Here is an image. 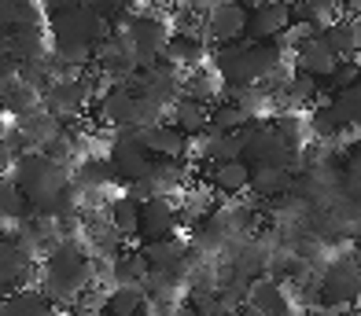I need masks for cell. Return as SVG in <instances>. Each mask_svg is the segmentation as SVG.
I'll return each instance as SVG.
<instances>
[{
	"instance_id": "obj_11",
	"label": "cell",
	"mask_w": 361,
	"mask_h": 316,
	"mask_svg": "<svg viewBox=\"0 0 361 316\" xmlns=\"http://www.w3.org/2000/svg\"><path fill=\"white\" fill-rule=\"evenodd\" d=\"M339 63H343V59H339V56L332 52V48L324 44L321 30H314V33H306V37L295 41V66H299V74H306V77L324 81V77L332 74Z\"/></svg>"
},
{
	"instance_id": "obj_7",
	"label": "cell",
	"mask_w": 361,
	"mask_h": 316,
	"mask_svg": "<svg viewBox=\"0 0 361 316\" xmlns=\"http://www.w3.org/2000/svg\"><path fill=\"white\" fill-rule=\"evenodd\" d=\"M295 158H299V147L276 125H262V122L247 125V144H243V162L247 165H281V170L295 173Z\"/></svg>"
},
{
	"instance_id": "obj_21",
	"label": "cell",
	"mask_w": 361,
	"mask_h": 316,
	"mask_svg": "<svg viewBox=\"0 0 361 316\" xmlns=\"http://www.w3.org/2000/svg\"><path fill=\"white\" fill-rule=\"evenodd\" d=\"M0 316H56V305L34 287L8 291L0 298Z\"/></svg>"
},
{
	"instance_id": "obj_3",
	"label": "cell",
	"mask_w": 361,
	"mask_h": 316,
	"mask_svg": "<svg viewBox=\"0 0 361 316\" xmlns=\"http://www.w3.org/2000/svg\"><path fill=\"white\" fill-rule=\"evenodd\" d=\"M218 81L228 89H258L273 74L288 70V48L281 41H233L214 48Z\"/></svg>"
},
{
	"instance_id": "obj_37",
	"label": "cell",
	"mask_w": 361,
	"mask_h": 316,
	"mask_svg": "<svg viewBox=\"0 0 361 316\" xmlns=\"http://www.w3.org/2000/svg\"><path fill=\"white\" fill-rule=\"evenodd\" d=\"M240 4L247 8V11H255V8H262V4H266V0H240Z\"/></svg>"
},
{
	"instance_id": "obj_14",
	"label": "cell",
	"mask_w": 361,
	"mask_h": 316,
	"mask_svg": "<svg viewBox=\"0 0 361 316\" xmlns=\"http://www.w3.org/2000/svg\"><path fill=\"white\" fill-rule=\"evenodd\" d=\"M133 132H137V140L144 144V151L152 158H185L188 155V137H185V132H177L166 118L152 122V125H140Z\"/></svg>"
},
{
	"instance_id": "obj_16",
	"label": "cell",
	"mask_w": 361,
	"mask_h": 316,
	"mask_svg": "<svg viewBox=\"0 0 361 316\" xmlns=\"http://www.w3.org/2000/svg\"><path fill=\"white\" fill-rule=\"evenodd\" d=\"M243 305L255 309L258 316H288L291 312V298H288V287L281 284V279L258 276V279H251Z\"/></svg>"
},
{
	"instance_id": "obj_4",
	"label": "cell",
	"mask_w": 361,
	"mask_h": 316,
	"mask_svg": "<svg viewBox=\"0 0 361 316\" xmlns=\"http://www.w3.org/2000/svg\"><path fill=\"white\" fill-rule=\"evenodd\" d=\"M92 284V265L74 243H59L41 258V294L52 305H74Z\"/></svg>"
},
{
	"instance_id": "obj_9",
	"label": "cell",
	"mask_w": 361,
	"mask_h": 316,
	"mask_svg": "<svg viewBox=\"0 0 361 316\" xmlns=\"http://www.w3.org/2000/svg\"><path fill=\"white\" fill-rule=\"evenodd\" d=\"M107 165L118 180H126V184H144L155 158L144 151V144L137 140L133 129H118V137H114L111 151H107Z\"/></svg>"
},
{
	"instance_id": "obj_35",
	"label": "cell",
	"mask_w": 361,
	"mask_h": 316,
	"mask_svg": "<svg viewBox=\"0 0 361 316\" xmlns=\"http://www.w3.org/2000/svg\"><path fill=\"white\" fill-rule=\"evenodd\" d=\"M81 4H89L96 15H104V19L114 26V19H122V15L129 11V4H133V0H81Z\"/></svg>"
},
{
	"instance_id": "obj_25",
	"label": "cell",
	"mask_w": 361,
	"mask_h": 316,
	"mask_svg": "<svg viewBox=\"0 0 361 316\" xmlns=\"http://www.w3.org/2000/svg\"><path fill=\"white\" fill-rule=\"evenodd\" d=\"M255 118L247 110H243L240 103H233V99H218V107H210V118H207V132L203 137H218V132H240L247 129Z\"/></svg>"
},
{
	"instance_id": "obj_40",
	"label": "cell",
	"mask_w": 361,
	"mask_h": 316,
	"mask_svg": "<svg viewBox=\"0 0 361 316\" xmlns=\"http://www.w3.org/2000/svg\"><path fill=\"white\" fill-rule=\"evenodd\" d=\"M137 316H155V312H152V309H140V312H137Z\"/></svg>"
},
{
	"instance_id": "obj_15",
	"label": "cell",
	"mask_w": 361,
	"mask_h": 316,
	"mask_svg": "<svg viewBox=\"0 0 361 316\" xmlns=\"http://www.w3.org/2000/svg\"><path fill=\"white\" fill-rule=\"evenodd\" d=\"M144 261H147V272H166V276H185L188 279V265L192 254L180 239H155V243H144Z\"/></svg>"
},
{
	"instance_id": "obj_5",
	"label": "cell",
	"mask_w": 361,
	"mask_h": 316,
	"mask_svg": "<svg viewBox=\"0 0 361 316\" xmlns=\"http://www.w3.org/2000/svg\"><path fill=\"white\" fill-rule=\"evenodd\" d=\"M118 30V37L126 44V52L129 59H133L137 66V74L140 70H152L155 63H162V56H166V44H170V26L159 19V15H147V11H126L122 15V26H114Z\"/></svg>"
},
{
	"instance_id": "obj_2",
	"label": "cell",
	"mask_w": 361,
	"mask_h": 316,
	"mask_svg": "<svg viewBox=\"0 0 361 316\" xmlns=\"http://www.w3.org/2000/svg\"><path fill=\"white\" fill-rule=\"evenodd\" d=\"M48 30V59L63 70H78V66L92 63V48L100 44L114 30L104 15H96L89 4H78L63 15H52L44 23Z\"/></svg>"
},
{
	"instance_id": "obj_34",
	"label": "cell",
	"mask_w": 361,
	"mask_h": 316,
	"mask_svg": "<svg viewBox=\"0 0 361 316\" xmlns=\"http://www.w3.org/2000/svg\"><path fill=\"white\" fill-rule=\"evenodd\" d=\"M324 81H328V89H332V96L343 92V89H350V85H357V81H361V63L357 59H343Z\"/></svg>"
},
{
	"instance_id": "obj_20",
	"label": "cell",
	"mask_w": 361,
	"mask_h": 316,
	"mask_svg": "<svg viewBox=\"0 0 361 316\" xmlns=\"http://www.w3.org/2000/svg\"><path fill=\"white\" fill-rule=\"evenodd\" d=\"M207 118H210V107L200 103V99H188V96H180L170 103L166 110V122L177 129V132H185V137H203L207 132Z\"/></svg>"
},
{
	"instance_id": "obj_41",
	"label": "cell",
	"mask_w": 361,
	"mask_h": 316,
	"mask_svg": "<svg viewBox=\"0 0 361 316\" xmlns=\"http://www.w3.org/2000/svg\"><path fill=\"white\" fill-rule=\"evenodd\" d=\"M0 239H4V217H0Z\"/></svg>"
},
{
	"instance_id": "obj_19",
	"label": "cell",
	"mask_w": 361,
	"mask_h": 316,
	"mask_svg": "<svg viewBox=\"0 0 361 316\" xmlns=\"http://www.w3.org/2000/svg\"><path fill=\"white\" fill-rule=\"evenodd\" d=\"M210 188L225 198H240L243 191H251V165L236 158V162H214L210 165Z\"/></svg>"
},
{
	"instance_id": "obj_8",
	"label": "cell",
	"mask_w": 361,
	"mask_h": 316,
	"mask_svg": "<svg viewBox=\"0 0 361 316\" xmlns=\"http://www.w3.org/2000/svg\"><path fill=\"white\" fill-rule=\"evenodd\" d=\"M89 99H92V77L67 74L48 81V89L41 92V110H48L56 122H71L85 110Z\"/></svg>"
},
{
	"instance_id": "obj_27",
	"label": "cell",
	"mask_w": 361,
	"mask_h": 316,
	"mask_svg": "<svg viewBox=\"0 0 361 316\" xmlns=\"http://www.w3.org/2000/svg\"><path fill=\"white\" fill-rule=\"evenodd\" d=\"M328 110H332V118L339 129H361V81L350 89L336 92L332 99H324Z\"/></svg>"
},
{
	"instance_id": "obj_12",
	"label": "cell",
	"mask_w": 361,
	"mask_h": 316,
	"mask_svg": "<svg viewBox=\"0 0 361 316\" xmlns=\"http://www.w3.org/2000/svg\"><path fill=\"white\" fill-rule=\"evenodd\" d=\"M291 23L295 19L288 0H266L262 8L247 11V41H281Z\"/></svg>"
},
{
	"instance_id": "obj_6",
	"label": "cell",
	"mask_w": 361,
	"mask_h": 316,
	"mask_svg": "<svg viewBox=\"0 0 361 316\" xmlns=\"http://www.w3.org/2000/svg\"><path fill=\"white\" fill-rule=\"evenodd\" d=\"M361 298V261L354 254H339L324 265L321 272V294L317 302H324L328 309L347 312L354 309V302Z\"/></svg>"
},
{
	"instance_id": "obj_13",
	"label": "cell",
	"mask_w": 361,
	"mask_h": 316,
	"mask_svg": "<svg viewBox=\"0 0 361 316\" xmlns=\"http://www.w3.org/2000/svg\"><path fill=\"white\" fill-rule=\"evenodd\" d=\"M177 232V206L170 203L166 195H152L140 203V228L137 236L144 243H155V239H173Z\"/></svg>"
},
{
	"instance_id": "obj_39",
	"label": "cell",
	"mask_w": 361,
	"mask_h": 316,
	"mask_svg": "<svg viewBox=\"0 0 361 316\" xmlns=\"http://www.w3.org/2000/svg\"><path fill=\"white\" fill-rule=\"evenodd\" d=\"M288 316H310V312H306V309H291Z\"/></svg>"
},
{
	"instance_id": "obj_38",
	"label": "cell",
	"mask_w": 361,
	"mask_h": 316,
	"mask_svg": "<svg viewBox=\"0 0 361 316\" xmlns=\"http://www.w3.org/2000/svg\"><path fill=\"white\" fill-rule=\"evenodd\" d=\"M233 316H258V312H255V309H247V305H243V309H236Z\"/></svg>"
},
{
	"instance_id": "obj_33",
	"label": "cell",
	"mask_w": 361,
	"mask_h": 316,
	"mask_svg": "<svg viewBox=\"0 0 361 316\" xmlns=\"http://www.w3.org/2000/svg\"><path fill=\"white\" fill-rule=\"evenodd\" d=\"M0 217H4V225L8 221H26L30 217V206H26V198H23V191L11 184V180H0Z\"/></svg>"
},
{
	"instance_id": "obj_28",
	"label": "cell",
	"mask_w": 361,
	"mask_h": 316,
	"mask_svg": "<svg viewBox=\"0 0 361 316\" xmlns=\"http://www.w3.org/2000/svg\"><path fill=\"white\" fill-rule=\"evenodd\" d=\"M111 279H114V287H144V279H147V261L140 251H129V254H118L111 265Z\"/></svg>"
},
{
	"instance_id": "obj_32",
	"label": "cell",
	"mask_w": 361,
	"mask_h": 316,
	"mask_svg": "<svg viewBox=\"0 0 361 316\" xmlns=\"http://www.w3.org/2000/svg\"><path fill=\"white\" fill-rule=\"evenodd\" d=\"M210 213H214V203H210V195L203 191V188H192L188 195H185V206H177V225H200V221H207Z\"/></svg>"
},
{
	"instance_id": "obj_10",
	"label": "cell",
	"mask_w": 361,
	"mask_h": 316,
	"mask_svg": "<svg viewBox=\"0 0 361 316\" xmlns=\"http://www.w3.org/2000/svg\"><path fill=\"white\" fill-rule=\"evenodd\" d=\"M247 33V8L240 0H210L207 19H203V37L210 44H233Z\"/></svg>"
},
{
	"instance_id": "obj_23",
	"label": "cell",
	"mask_w": 361,
	"mask_h": 316,
	"mask_svg": "<svg viewBox=\"0 0 361 316\" xmlns=\"http://www.w3.org/2000/svg\"><path fill=\"white\" fill-rule=\"evenodd\" d=\"M321 37L339 59H357V52H361V19H336L332 26L321 30Z\"/></svg>"
},
{
	"instance_id": "obj_31",
	"label": "cell",
	"mask_w": 361,
	"mask_h": 316,
	"mask_svg": "<svg viewBox=\"0 0 361 316\" xmlns=\"http://www.w3.org/2000/svg\"><path fill=\"white\" fill-rule=\"evenodd\" d=\"M140 309H147L144 287H114L104 298V316H137Z\"/></svg>"
},
{
	"instance_id": "obj_1",
	"label": "cell",
	"mask_w": 361,
	"mask_h": 316,
	"mask_svg": "<svg viewBox=\"0 0 361 316\" xmlns=\"http://www.w3.org/2000/svg\"><path fill=\"white\" fill-rule=\"evenodd\" d=\"M8 180L23 191L30 213L37 217H67L74 206V180L71 170L44 151H23L11 162Z\"/></svg>"
},
{
	"instance_id": "obj_24",
	"label": "cell",
	"mask_w": 361,
	"mask_h": 316,
	"mask_svg": "<svg viewBox=\"0 0 361 316\" xmlns=\"http://www.w3.org/2000/svg\"><path fill=\"white\" fill-rule=\"evenodd\" d=\"M26 26H44L37 0H0V33H15Z\"/></svg>"
},
{
	"instance_id": "obj_22",
	"label": "cell",
	"mask_w": 361,
	"mask_h": 316,
	"mask_svg": "<svg viewBox=\"0 0 361 316\" xmlns=\"http://www.w3.org/2000/svg\"><path fill=\"white\" fill-rule=\"evenodd\" d=\"M251 191L258 198H281L295 191V173L281 165H251Z\"/></svg>"
},
{
	"instance_id": "obj_26",
	"label": "cell",
	"mask_w": 361,
	"mask_h": 316,
	"mask_svg": "<svg viewBox=\"0 0 361 316\" xmlns=\"http://www.w3.org/2000/svg\"><path fill=\"white\" fill-rule=\"evenodd\" d=\"M107 225L114 228L118 239H137V228H140V203L133 195H122L107 206Z\"/></svg>"
},
{
	"instance_id": "obj_17",
	"label": "cell",
	"mask_w": 361,
	"mask_h": 316,
	"mask_svg": "<svg viewBox=\"0 0 361 316\" xmlns=\"http://www.w3.org/2000/svg\"><path fill=\"white\" fill-rule=\"evenodd\" d=\"M4 52L15 66L48 59V30L44 26H26V30L4 33Z\"/></svg>"
},
{
	"instance_id": "obj_30",
	"label": "cell",
	"mask_w": 361,
	"mask_h": 316,
	"mask_svg": "<svg viewBox=\"0 0 361 316\" xmlns=\"http://www.w3.org/2000/svg\"><path fill=\"white\" fill-rule=\"evenodd\" d=\"M203 48H207V41L203 37H192V33H177V37H170V44H166V59L173 70H180V66H200L203 63Z\"/></svg>"
},
{
	"instance_id": "obj_18",
	"label": "cell",
	"mask_w": 361,
	"mask_h": 316,
	"mask_svg": "<svg viewBox=\"0 0 361 316\" xmlns=\"http://www.w3.org/2000/svg\"><path fill=\"white\" fill-rule=\"evenodd\" d=\"M30 272H34V258H30L19 243L0 239V291H19V287H26Z\"/></svg>"
},
{
	"instance_id": "obj_29",
	"label": "cell",
	"mask_w": 361,
	"mask_h": 316,
	"mask_svg": "<svg viewBox=\"0 0 361 316\" xmlns=\"http://www.w3.org/2000/svg\"><path fill=\"white\" fill-rule=\"evenodd\" d=\"M243 144H247V129L218 132V137H203V151H207L210 165L214 162H236V158H243Z\"/></svg>"
},
{
	"instance_id": "obj_36",
	"label": "cell",
	"mask_w": 361,
	"mask_h": 316,
	"mask_svg": "<svg viewBox=\"0 0 361 316\" xmlns=\"http://www.w3.org/2000/svg\"><path fill=\"white\" fill-rule=\"evenodd\" d=\"M170 316H200V312H195L192 305H177V309H173Z\"/></svg>"
}]
</instances>
